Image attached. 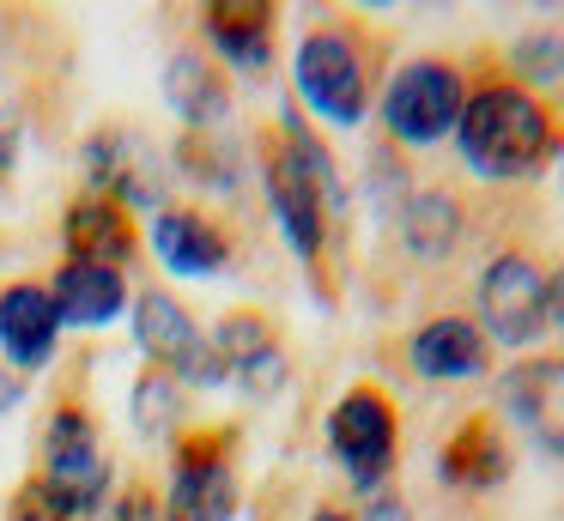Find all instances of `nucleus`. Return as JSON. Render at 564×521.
<instances>
[{
	"mask_svg": "<svg viewBox=\"0 0 564 521\" xmlns=\"http://www.w3.org/2000/svg\"><path fill=\"white\" fill-rule=\"evenodd\" d=\"M467 85L474 73L449 55H413L406 67L389 73L377 109H382V133L401 152H431V145L455 140V121L467 109Z\"/></svg>",
	"mask_w": 564,
	"mask_h": 521,
	"instance_id": "7ed1b4c3",
	"label": "nucleus"
},
{
	"mask_svg": "<svg viewBox=\"0 0 564 521\" xmlns=\"http://www.w3.org/2000/svg\"><path fill=\"white\" fill-rule=\"evenodd\" d=\"M147 249L159 254L164 273L176 279H219L225 267L237 261V237L219 213L195 200H164L152 213V230H147Z\"/></svg>",
	"mask_w": 564,
	"mask_h": 521,
	"instance_id": "9d476101",
	"label": "nucleus"
},
{
	"mask_svg": "<svg viewBox=\"0 0 564 521\" xmlns=\"http://www.w3.org/2000/svg\"><path fill=\"white\" fill-rule=\"evenodd\" d=\"M50 303L62 315V327H110L116 315L134 303L128 279L116 267H91V261H62L50 279Z\"/></svg>",
	"mask_w": 564,
	"mask_h": 521,
	"instance_id": "aec40b11",
	"label": "nucleus"
},
{
	"mask_svg": "<svg viewBox=\"0 0 564 521\" xmlns=\"http://www.w3.org/2000/svg\"><path fill=\"white\" fill-rule=\"evenodd\" d=\"M183 419H188V388L164 370H147L134 382V424L140 436H183Z\"/></svg>",
	"mask_w": 564,
	"mask_h": 521,
	"instance_id": "5701e85b",
	"label": "nucleus"
},
{
	"mask_svg": "<svg viewBox=\"0 0 564 521\" xmlns=\"http://www.w3.org/2000/svg\"><path fill=\"white\" fill-rule=\"evenodd\" d=\"M98 521H164V497L152 491V485H122V491L98 509Z\"/></svg>",
	"mask_w": 564,
	"mask_h": 521,
	"instance_id": "393cba45",
	"label": "nucleus"
},
{
	"mask_svg": "<svg viewBox=\"0 0 564 521\" xmlns=\"http://www.w3.org/2000/svg\"><path fill=\"white\" fill-rule=\"evenodd\" d=\"M0 351H7V370H19V376L55 363V351H62V315H55L43 279L0 285Z\"/></svg>",
	"mask_w": 564,
	"mask_h": 521,
	"instance_id": "2eb2a0df",
	"label": "nucleus"
},
{
	"mask_svg": "<svg viewBox=\"0 0 564 521\" xmlns=\"http://www.w3.org/2000/svg\"><path fill=\"white\" fill-rule=\"evenodd\" d=\"M164 521H231L243 503L237 485V431L200 424L171 448V485H164Z\"/></svg>",
	"mask_w": 564,
	"mask_h": 521,
	"instance_id": "0eeeda50",
	"label": "nucleus"
},
{
	"mask_svg": "<svg viewBox=\"0 0 564 521\" xmlns=\"http://www.w3.org/2000/svg\"><path fill=\"white\" fill-rule=\"evenodd\" d=\"M164 104L183 116L188 133H213L231 121V73L207 55V48H176L164 61Z\"/></svg>",
	"mask_w": 564,
	"mask_h": 521,
	"instance_id": "a211bd4d",
	"label": "nucleus"
},
{
	"mask_svg": "<svg viewBox=\"0 0 564 521\" xmlns=\"http://www.w3.org/2000/svg\"><path fill=\"white\" fill-rule=\"evenodd\" d=\"M406 370L419 382H479L491 376V339L474 315H431L406 334Z\"/></svg>",
	"mask_w": 564,
	"mask_h": 521,
	"instance_id": "4468645a",
	"label": "nucleus"
},
{
	"mask_svg": "<svg viewBox=\"0 0 564 521\" xmlns=\"http://www.w3.org/2000/svg\"><path fill=\"white\" fill-rule=\"evenodd\" d=\"M134 346L147 351L152 370L176 376L183 388H225V363L213 351V339L200 334V322L188 315V303L176 291L140 285L134 297Z\"/></svg>",
	"mask_w": 564,
	"mask_h": 521,
	"instance_id": "6e6552de",
	"label": "nucleus"
},
{
	"mask_svg": "<svg viewBox=\"0 0 564 521\" xmlns=\"http://www.w3.org/2000/svg\"><path fill=\"white\" fill-rule=\"evenodd\" d=\"M79 164H86V194H110L116 206H152V213L164 206V176L147 152V133L122 128V121L91 133Z\"/></svg>",
	"mask_w": 564,
	"mask_h": 521,
	"instance_id": "ddd939ff",
	"label": "nucleus"
},
{
	"mask_svg": "<svg viewBox=\"0 0 564 521\" xmlns=\"http://www.w3.org/2000/svg\"><path fill=\"white\" fill-rule=\"evenodd\" d=\"M19 152H25V121H19L13 97H0V188L13 182V170H19Z\"/></svg>",
	"mask_w": 564,
	"mask_h": 521,
	"instance_id": "bb28decb",
	"label": "nucleus"
},
{
	"mask_svg": "<svg viewBox=\"0 0 564 521\" xmlns=\"http://www.w3.org/2000/svg\"><path fill=\"white\" fill-rule=\"evenodd\" d=\"M498 67L510 73L516 85L552 97V91L564 85V31H528V36H516L510 55H503Z\"/></svg>",
	"mask_w": 564,
	"mask_h": 521,
	"instance_id": "4be33fe9",
	"label": "nucleus"
},
{
	"mask_svg": "<svg viewBox=\"0 0 564 521\" xmlns=\"http://www.w3.org/2000/svg\"><path fill=\"white\" fill-rule=\"evenodd\" d=\"M261 188H268V213H273V225H280V237L292 242V254L310 267V273H322L328 225L340 213L322 200V188L297 170V158L280 145V133H273V128L261 133Z\"/></svg>",
	"mask_w": 564,
	"mask_h": 521,
	"instance_id": "1a4fd4ad",
	"label": "nucleus"
},
{
	"mask_svg": "<svg viewBox=\"0 0 564 521\" xmlns=\"http://www.w3.org/2000/svg\"><path fill=\"white\" fill-rule=\"evenodd\" d=\"M546 327L564 334V261L546 267Z\"/></svg>",
	"mask_w": 564,
	"mask_h": 521,
	"instance_id": "cd10ccee",
	"label": "nucleus"
},
{
	"mask_svg": "<svg viewBox=\"0 0 564 521\" xmlns=\"http://www.w3.org/2000/svg\"><path fill=\"white\" fill-rule=\"evenodd\" d=\"M394 225H401V249L413 261L443 267L467 242V206L449 188H413L401 200V213H394Z\"/></svg>",
	"mask_w": 564,
	"mask_h": 521,
	"instance_id": "412c9836",
	"label": "nucleus"
},
{
	"mask_svg": "<svg viewBox=\"0 0 564 521\" xmlns=\"http://www.w3.org/2000/svg\"><path fill=\"white\" fill-rule=\"evenodd\" d=\"M43 491L62 503L67 521H91L110 491V455H104L98 412L86 400H62L43 424Z\"/></svg>",
	"mask_w": 564,
	"mask_h": 521,
	"instance_id": "423d86ee",
	"label": "nucleus"
},
{
	"mask_svg": "<svg viewBox=\"0 0 564 521\" xmlns=\"http://www.w3.org/2000/svg\"><path fill=\"white\" fill-rule=\"evenodd\" d=\"M474 322L491 346L522 351V358L546 339V267L534 249L510 242V249L486 254L474 279Z\"/></svg>",
	"mask_w": 564,
	"mask_h": 521,
	"instance_id": "39448f33",
	"label": "nucleus"
},
{
	"mask_svg": "<svg viewBox=\"0 0 564 521\" xmlns=\"http://www.w3.org/2000/svg\"><path fill=\"white\" fill-rule=\"evenodd\" d=\"M455 152L479 182H540L564 158V116L552 97L516 85L510 73L491 61L467 85V109L455 121Z\"/></svg>",
	"mask_w": 564,
	"mask_h": 521,
	"instance_id": "f257e3e1",
	"label": "nucleus"
},
{
	"mask_svg": "<svg viewBox=\"0 0 564 521\" xmlns=\"http://www.w3.org/2000/svg\"><path fill=\"white\" fill-rule=\"evenodd\" d=\"M310 521H358V515H352V509H340V503H322Z\"/></svg>",
	"mask_w": 564,
	"mask_h": 521,
	"instance_id": "7c9ffc66",
	"label": "nucleus"
},
{
	"mask_svg": "<svg viewBox=\"0 0 564 521\" xmlns=\"http://www.w3.org/2000/svg\"><path fill=\"white\" fill-rule=\"evenodd\" d=\"M19 400H25V376H19V370H0V412H13Z\"/></svg>",
	"mask_w": 564,
	"mask_h": 521,
	"instance_id": "c756f323",
	"label": "nucleus"
},
{
	"mask_svg": "<svg viewBox=\"0 0 564 521\" xmlns=\"http://www.w3.org/2000/svg\"><path fill=\"white\" fill-rule=\"evenodd\" d=\"M297 104L328 128H358L382 97V36L358 12H316L292 48Z\"/></svg>",
	"mask_w": 564,
	"mask_h": 521,
	"instance_id": "f03ea898",
	"label": "nucleus"
},
{
	"mask_svg": "<svg viewBox=\"0 0 564 521\" xmlns=\"http://www.w3.org/2000/svg\"><path fill=\"white\" fill-rule=\"evenodd\" d=\"M510 467H516L510 436H503V424L491 419V412L462 419L449 431V443L437 448V473H443V485H455V491H498V485L510 479Z\"/></svg>",
	"mask_w": 564,
	"mask_h": 521,
	"instance_id": "6ab92c4d",
	"label": "nucleus"
},
{
	"mask_svg": "<svg viewBox=\"0 0 564 521\" xmlns=\"http://www.w3.org/2000/svg\"><path fill=\"white\" fill-rule=\"evenodd\" d=\"M358 521H413V509H406L394 491H382V497H370V503H365V515H358Z\"/></svg>",
	"mask_w": 564,
	"mask_h": 521,
	"instance_id": "c85d7f7f",
	"label": "nucleus"
},
{
	"mask_svg": "<svg viewBox=\"0 0 564 521\" xmlns=\"http://www.w3.org/2000/svg\"><path fill=\"white\" fill-rule=\"evenodd\" d=\"M213 351H219L225 363V382H237L249 400H268L285 388V376H292V363H285V339L280 327H273L268 310H231L219 315V327H213Z\"/></svg>",
	"mask_w": 564,
	"mask_h": 521,
	"instance_id": "f8f14e48",
	"label": "nucleus"
},
{
	"mask_svg": "<svg viewBox=\"0 0 564 521\" xmlns=\"http://www.w3.org/2000/svg\"><path fill=\"white\" fill-rule=\"evenodd\" d=\"M498 400L510 424L546 460H564V351H528L498 376Z\"/></svg>",
	"mask_w": 564,
	"mask_h": 521,
	"instance_id": "9b49d317",
	"label": "nucleus"
},
{
	"mask_svg": "<svg viewBox=\"0 0 564 521\" xmlns=\"http://www.w3.org/2000/svg\"><path fill=\"white\" fill-rule=\"evenodd\" d=\"M328 455L358 497H382L401 467V412L377 382H352L328 406Z\"/></svg>",
	"mask_w": 564,
	"mask_h": 521,
	"instance_id": "20e7f679",
	"label": "nucleus"
},
{
	"mask_svg": "<svg viewBox=\"0 0 564 521\" xmlns=\"http://www.w3.org/2000/svg\"><path fill=\"white\" fill-rule=\"evenodd\" d=\"M62 242H67V261H91V267H116V273H122L140 254V225H134L128 206L110 200V194L79 188L62 213Z\"/></svg>",
	"mask_w": 564,
	"mask_h": 521,
	"instance_id": "f3484780",
	"label": "nucleus"
},
{
	"mask_svg": "<svg viewBox=\"0 0 564 521\" xmlns=\"http://www.w3.org/2000/svg\"><path fill=\"white\" fill-rule=\"evenodd\" d=\"M7 521H67V515H62V503H55V497L43 491L37 473H31V479L13 491V503H7Z\"/></svg>",
	"mask_w": 564,
	"mask_h": 521,
	"instance_id": "a878e982",
	"label": "nucleus"
},
{
	"mask_svg": "<svg viewBox=\"0 0 564 521\" xmlns=\"http://www.w3.org/2000/svg\"><path fill=\"white\" fill-rule=\"evenodd\" d=\"M273 31H280V7H268V0H213V7H200V36H207V55L219 67L268 73Z\"/></svg>",
	"mask_w": 564,
	"mask_h": 521,
	"instance_id": "dca6fc26",
	"label": "nucleus"
},
{
	"mask_svg": "<svg viewBox=\"0 0 564 521\" xmlns=\"http://www.w3.org/2000/svg\"><path fill=\"white\" fill-rule=\"evenodd\" d=\"M176 164L188 170V182H200V188H213V194L237 188V170H243V164H237V145L213 140V133H183Z\"/></svg>",
	"mask_w": 564,
	"mask_h": 521,
	"instance_id": "b1692460",
	"label": "nucleus"
}]
</instances>
